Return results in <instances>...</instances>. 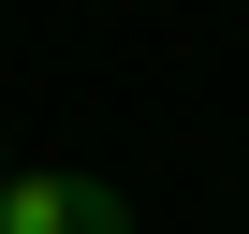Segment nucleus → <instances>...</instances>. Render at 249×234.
Returning a JSON list of instances; mask_svg holds the SVG:
<instances>
[{
	"label": "nucleus",
	"instance_id": "2",
	"mask_svg": "<svg viewBox=\"0 0 249 234\" xmlns=\"http://www.w3.org/2000/svg\"><path fill=\"white\" fill-rule=\"evenodd\" d=\"M0 176H15V161H0Z\"/></svg>",
	"mask_w": 249,
	"mask_h": 234
},
{
	"label": "nucleus",
	"instance_id": "1",
	"mask_svg": "<svg viewBox=\"0 0 249 234\" xmlns=\"http://www.w3.org/2000/svg\"><path fill=\"white\" fill-rule=\"evenodd\" d=\"M0 234H147V219L103 176H0Z\"/></svg>",
	"mask_w": 249,
	"mask_h": 234
}]
</instances>
